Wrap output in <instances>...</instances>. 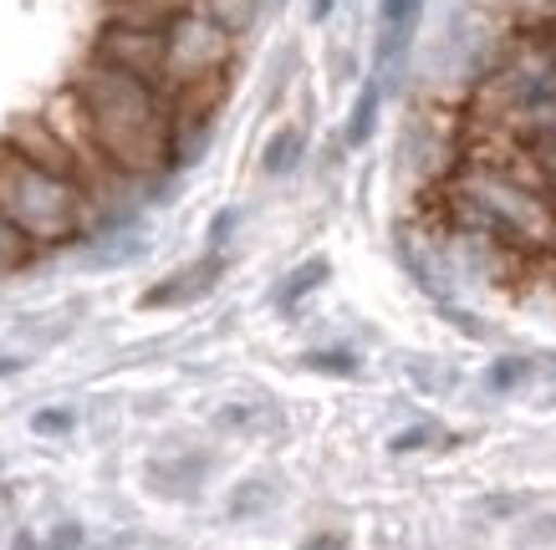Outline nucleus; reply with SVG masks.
<instances>
[{
  "label": "nucleus",
  "mask_w": 556,
  "mask_h": 550,
  "mask_svg": "<svg viewBox=\"0 0 556 550\" xmlns=\"http://www.w3.org/2000/svg\"><path fill=\"white\" fill-rule=\"evenodd\" d=\"M67 92L92 153L118 179H153V174H164L174 164L179 117H174V102L159 87H149L134 72L92 56L72 77Z\"/></svg>",
  "instance_id": "obj_1"
},
{
  "label": "nucleus",
  "mask_w": 556,
  "mask_h": 550,
  "mask_svg": "<svg viewBox=\"0 0 556 550\" xmlns=\"http://www.w3.org/2000/svg\"><path fill=\"white\" fill-rule=\"evenodd\" d=\"M87 215H92V200H87L83 183L31 164L11 138H0V219L31 251L77 240L87 230Z\"/></svg>",
  "instance_id": "obj_2"
},
{
  "label": "nucleus",
  "mask_w": 556,
  "mask_h": 550,
  "mask_svg": "<svg viewBox=\"0 0 556 550\" xmlns=\"http://www.w3.org/2000/svg\"><path fill=\"white\" fill-rule=\"evenodd\" d=\"M450 204L465 230L495 234L516 251H546L556 245V209L552 200L541 194L536 183L516 179L506 168L475 164L465 168L455 183H450Z\"/></svg>",
  "instance_id": "obj_3"
},
{
  "label": "nucleus",
  "mask_w": 556,
  "mask_h": 550,
  "mask_svg": "<svg viewBox=\"0 0 556 550\" xmlns=\"http://www.w3.org/2000/svg\"><path fill=\"white\" fill-rule=\"evenodd\" d=\"M219 281V255H204V260H194V266H185L179 276H169V281H159L143 296V306L149 311H159V306H179V300H200L210 285Z\"/></svg>",
  "instance_id": "obj_4"
},
{
  "label": "nucleus",
  "mask_w": 556,
  "mask_h": 550,
  "mask_svg": "<svg viewBox=\"0 0 556 550\" xmlns=\"http://www.w3.org/2000/svg\"><path fill=\"white\" fill-rule=\"evenodd\" d=\"M194 11L215 21L219 31L240 36V31H245V26L255 21V0H194Z\"/></svg>",
  "instance_id": "obj_5"
},
{
  "label": "nucleus",
  "mask_w": 556,
  "mask_h": 550,
  "mask_svg": "<svg viewBox=\"0 0 556 550\" xmlns=\"http://www.w3.org/2000/svg\"><path fill=\"white\" fill-rule=\"evenodd\" d=\"M414 21H419V0H383V51L404 47Z\"/></svg>",
  "instance_id": "obj_6"
},
{
  "label": "nucleus",
  "mask_w": 556,
  "mask_h": 550,
  "mask_svg": "<svg viewBox=\"0 0 556 550\" xmlns=\"http://www.w3.org/2000/svg\"><path fill=\"white\" fill-rule=\"evenodd\" d=\"M296 158H302V133H296V128H281V133L266 143V153H261V168H266V174H287V168H296Z\"/></svg>",
  "instance_id": "obj_7"
},
{
  "label": "nucleus",
  "mask_w": 556,
  "mask_h": 550,
  "mask_svg": "<svg viewBox=\"0 0 556 550\" xmlns=\"http://www.w3.org/2000/svg\"><path fill=\"white\" fill-rule=\"evenodd\" d=\"M372 123H378V82L363 87V98H357L353 117H348V149H363V143H368Z\"/></svg>",
  "instance_id": "obj_8"
},
{
  "label": "nucleus",
  "mask_w": 556,
  "mask_h": 550,
  "mask_svg": "<svg viewBox=\"0 0 556 550\" xmlns=\"http://www.w3.org/2000/svg\"><path fill=\"white\" fill-rule=\"evenodd\" d=\"M321 281H327V260H306V266L296 270V276H291V281L281 285V291H276V300H281V306L291 311V306H296V300H302L306 291H317Z\"/></svg>",
  "instance_id": "obj_9"
},
{
  "label": "nucleus",
  "mask_w": 556,
  "mask_h": 550,
  "mask_svg": "<svg viewBox=\"0 0 556 550\" xmlns=\"http://www.w3.org/2000/svg\"><path fill=\"white\" fill-rule=\"evenodd\" d=\"M526 378H531V362H526V357H501V362L485 372V383L495 387V393H506V387L526 383Z\"/></svg>",
  "instance_id": "obj_10"
},
{
  "label": "nucleus",
  "mask_w": 556,
  "mask_h": 550,
  "mask_svg": "<svg viewBox=\"0 0 556 550\" xmlns=\"http://www.w3.org/2000/svg\"><path fill=\"white\" fill-rule=\"evenodd\" d=\"M31 245H26V240H21L16 230H11V225H5V219H0V270H21L26 266V260H31Z\"/></svg>",
  "instance_id": "obj_11"
},
{
  "label": "nucleus",
  "mask_w": 556,
  "mask_h": 550,
  "mask_svg": "<svg viewBox=\"0 0 556 550\" xmlns=\"http://www.w3.org/2000/svg\"><path fill=\"white\" fill-rule=\"evenodd\" d=\"M67 429H72V413H62V408L36 413V434H67Z\"/></svg>",
  "instance_id": "obj_12"
},
{
  "label": "nucleus",
  "mask_w": 556,
  "mask_h": 550,
  "mask_svg": "<svg viewBox=\"0 0 556 550\" xmlns=\"http://www.w3.org/2000/svg\"><path fill=\"white\" fill-rule=\"evenodd\" d=\"M439 429H408L404 438H393V453H408V449H424V444H434Z\"/></svg>",
  "instance_id": "obj_13"
},
{
  "label": "nucleus",
  "mask_w": 556,
  "mask_h": 550,
  "mask_svg": "<svg viewBox=\"0 0 556 550\" xmlns=\"http://www.w3.org/2000/svg\"><path fill=\"white\" fill-rule=\"evenodd\" d=\"M312 367H327V372H353V357H312Z\"/></svg>",
  "instance_id": "obj_14"
},
{
  "label": "nucleus",
  "mask_w": 556,
  "mask_h": 550,
  "mask_svg": "<svg viewBox=\"0 0 556 550\" xmlns=\"http://www.w3.org/2000/svg\"><path fill=\"white\" fill-rule=\"evenodd\" d=\"M302 550H348V546H342V535H317V540H306Z\"/></svg>",
  "instance_id": "obj_15"
},
{
  "label": "nucleus",
  "mask_w": 556,
  "mask_h": 550,
  "mask_svg": "<svg viewBox=\"0 0 556 550\" xmlns=\"http://www.w3.org/2000/svg\"><path fill=\"white\" fill-rule=\"evenodd\" d=\"M230 225H236V209H225V215L215 219V234H210V240H215V245H219V240H225V234H230Z\"/></svg>",
  "instance_id": "obj_16"
},
{
  "label": "nucleus",
  "mask_w": 556,
  "mask_h": 550,
  "mask_svg": "<svg viewBox=\"0 0 556 550\" xmlns=\"http://www.w3.org/2000/svg\"><path fill=\"white\" fill-rule=\"evenodd\" d=\"M332 5H338V0H312V21H327L332 16Z\"/></svg>",
  "instance_id": "obj_17"
},
{
  "label": "nucleus",
  "mask_w": 556,
  "mask_h": 550,
  "mask_svg": "<svg viewBox=\"0 0 556 550\" xmlns=\"http://www.w3.org/2000/svg\"><path fill=\"white\" fill-rule=\"evenodd\" d=\"M552 47H556V31H552Z\"/></svg>",
  "instance_id": "obj_18"
}]
</instances>
